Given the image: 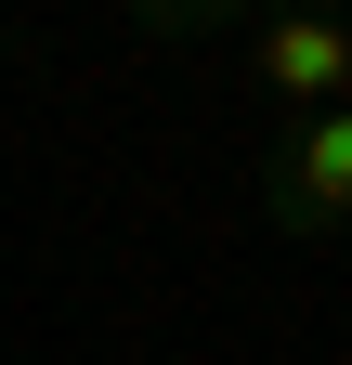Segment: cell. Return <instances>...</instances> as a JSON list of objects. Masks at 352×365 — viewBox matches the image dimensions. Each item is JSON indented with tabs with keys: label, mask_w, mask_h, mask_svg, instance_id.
<instances>
[{
	"label": "cell",
	"mask_w": 352,
	"mask_h": 365,
	"mask_svg": "<svg viewBox=\"0 0 352 365\" xmlns=\"http://www.w3.org/2000/svg\"><path fill=\"white\" fill-rule=\"evenodd\" d=\"M261 222H274L287 248L352 235V105L287 118V130H274V157H261Z\"/></svg>",
	"instance_id": "6da1fadb"
},
{
	"label": "cell",
	"mask_w": 352,
	"mask_h": 365,
	"mask_svg": "<svg viewBox=\"0 0 352 365\" xmlns=\"http://www.w3.org/2000/svg\"><path fill=\"white\" fill-rule=\"evenodd\" d=\"M248 78L274 91V105H300V118L352 105V14H287V26H248Z\"/></svg>",
	"instance_id": "7a4b0ae2"
}]
</instances>
